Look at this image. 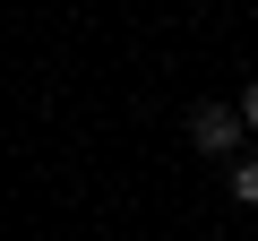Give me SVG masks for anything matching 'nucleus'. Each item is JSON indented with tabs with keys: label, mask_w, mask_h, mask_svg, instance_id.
Returning a JSON list of instances; mask_svg holds the SVG:
<instances>
[{
	"label": "nucleus",
	"mask_w": 258,
	"mask_h": 241,
	"mask_svg": "<svg viewBox=\"0 0 258 241\" xmlns=\"http://www.w3.org/2000/svg\"><path fill=\"white\" fill-rule=\"evenodd\" d=\"M232 198H241V207H258V155H241V164H232Z\"/></svg>",
	"instance_id": "f03ea898"
},
{
	"label": "nucleus",
	"mask_w": 258,
	"mask_h": 241,
	"mask_svg": "<svg viewBox=\"0 0 258 241\" xmlns=\"http://www.w3.org/2000/svg\"><path fill=\"white\" fill-rule=\"evenodd\" d=\"M241 130H249L241 103H198V112H189V147H198V155H232V164H241Z\"/></svg>",
	"instance_id": "f257e3e1"
},
{
	"label": "nucleus",
	"mask_w": 258,
	"mask_h": 241,
	"mask_svg": "<svg viewBox=\"0 0 258 241\" xmlns=\"http://www.w3.org/2000/svg\"><path fill=\"white\" fill-rule=\"evenodd\" d=\"M241 120H249V130H258V78L241 86Z\"/></svg>",
	"instance_id": "7ed1b4c3"
}]
</instances>
